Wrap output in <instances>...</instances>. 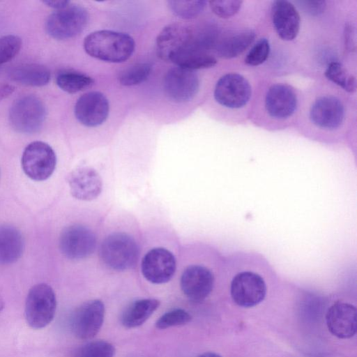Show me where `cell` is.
<instances>
[{
	"label": "cell",
	"mask_w": 357,
	"mask_h": 357,
	"mask_svg": "<svg viewBox=\"0 0 357 357\" xmlns=\"http://www.w3.org/2000/svg\"><path fill=\"white\" fill-rule=\"evenodd\" d=\"M43 3L50 8L56 9V10L63 9L70 3L69 1L66 0H45L43 1Z\"/></svg>",
	"instance_id": "cell-36"
},
{
	"label": "cell",
	"mask_w": 357,
	"mask_h": 357,
	"mask_svg": "<svg viewBox=\"0 0 357 357\" xmlns=\"http://www.w3.org/2000/svg\"><path fill=\"white\" fill-rule=\"evenodd\" d=\"M135 47V41L130 36L109 30L91 33L84 40V48L89 55L111 63L126 61L134 52Z\"/></svg>",
	"instance_id": "cell-1"
},
{
	"label": "cell",
	"mask_w": 357,
	"mask_h": 357,
	"mask_svg": "<svg viewBox=\"0 0 357 357\" xmlns=\"http://www.w3.org/2000/svg\"><path fill=\"white\" fill-rule=\"evenodd\" d=\"M199 86V77L194 70L178 66L169 69L164 78L165 93L176 102L190 100L197 94Z\"/></svg>",
	"instance_id": "cell-12"
},
{
	"label": "cell",
	"mask_w": 357,
	"mask_h": 357,
	"mask_svg": "<svg viewBox=\"0 0 357 357\" xmlns=\"http://www.w3.org/2000/svg\"><path fill=\"white\" fill-rule=\"evenodd\" d=\"M21 163L22 169L28 177L34 181H42L47 179L54 172L56 156L48 144L35 141L24 149Z\"/></svg>",
	"instance_id": "cell-7"
},
{
	"label": "cell",
	"mask_w": 357,
	"mask_h": 357,
	"mask_svg": "<svg viewBox=\"0 0 357 357\" xmlns=\"http://www.w3.org/2000/svg\"><path fill=\"white\" fill-rule=\"evenodd\" d=\"M325 76L347 92L352 93L356 89V77L349 74L344 66L339 62L330 63L325 71Z\"/></svg>",
	"instance_id": "cell-27"
},
{
	"label": "cell",
	"mask_w": 357,
	"mask_h": 357,
	"mask_svg": "<svg viewBox=\"0 0 357 357\" xmlns=\"http://www.w3.org/2000/svg\"><path fill=\"white\" fill-rule=\"evenodd\" d=\"M297 96L294 90L285 84H273L266 92L265 107L268 115L275 119H286L295 112Z\"/></svg>",
	"instance_id": "cell-18"
},
{
	"label": "cell",
	"mask_w": 357,
	"mask_h": 357,
	"mask_svg": "<svg viewBox=\"0 0 357 357\" xmlns=\"http://www.w3.org/2000/svg\"><path fill=\"white\" fill-rule=\"evenodd\" d=\"M271 17L278 35L284 40H292L300 29L301 18L295 6L286 0L273 1Z\"/></svg>",
	"instance_id": "cell-20"
},
{
	"label": "cell",
	"mask_w": 357,
	"mask_h": 357,
	"mask_svg": "<svg viewBox=\"0 0 357 357\" xmlns=\"http://www.w3.org/2000/svg\"><path fill=\"white\" fill-rule=\"evenodd\" d=\"M3 307H4V301H3L2 296L0 294V313L3 310Z\"/></svg>",
	"instance_id": "cell-39"
},
{
	"label": "cell",
	"mask_w": 357,
	"mask_h": 357,
	"mask_svg": "<svg viewBox=\"0 0 357 357\" xmlns=\"http://www.w3.org/2000/svg\"><path fill=\"white\" fill-rule=\"evenodd\" d=\"M57 86L68 93H77L93 84V80L88 75L77 72H63L56 78Z\"/></svg>",
	"instance_id": "cell-26"
},
{
	"label": "cell",
	"mask_w": 357,
	"mask_h": 357,
	"mask_svg": "<svg viewBox=\"0 0 357 357\" xmlns=\"http://www.w3.org/2000/svg\"><path fill=\"white\" fill-rule=\"evenodd\" d=\"M206 1H169L172 12L182 19H192L199 15L204 9Z\"/></svg>",
	"instance_id": "cell-29"
},
{
	"label": "cell",
	"mask_w": 357,
	"mask_h": 357,
	"mask_svg": "<svg viewBox=\"0 0 357 357\" xmlns=\"http://www.w3.org/2000/svg\"><path fill=\"white\" fill-rule=\"evenodd\" d=\"M197 357H222L218 354L213 353V352H206L204 354H202L199 355Z\"/></svg>",
	"instance_id": "cell-38"
},
{
	"label": "cell",
	"mask_w": 357,
	"mask_h": 357,
	"mask_svg": "<svg viewBox=\"0 0 357 357\" xmlns=\"http://www.w3.org/2000/svg\"><path fill=\"white\" fill-rule=\"evenodd\" d=\"M239 0H216L209 1L211 9L216 15L228 18L234 15L242 6Z\"/></svg>",
	"instance_id": "cell-34"
},
{
	"label": "cell",
	"mask_w": 357,
	"mask_h": 357,
	"mask_svg": "<svg viewBox=\"0 0 357 357\" xmlns=\"http://www.w3.org/2000/svg\"><path fill=\"white\" fill-rule=\"evenodd\" d=\"M255 33L252 30L242 31L226 36L215 45L218 55L224 59H231L243 53L255 40Z\"/></svg>",
	"instance_id": "cell-23"
},
{
	"label": "cell",
	"mask_w": 357,
	"mask_h": 357,
	"mask_svg": "<svg viewBox=\"0 0 357 357\" xmlns=\"http://www.w3.org/2000/svg\"><path fill=\"white\" fill-rule=\"evenodd\" d=\"M88 20L89 14L85 8L78 5L69 4L48 17L45 29L55 39H68L81 33L86 26Z\"/></svg>",
	"instance_id": "cell-6"
},
{
	"label": "cell",
	"mask_w": 357,
	"mask_h": 357,
	"mask_svg": "<svg viewBox=\"0 0 357 357\" xmlns=\"http://www.w3.org/2000/svg\"><path fill=\"white\" fill-rule=\"evenodd\" d=\"M45 117V105L34 95H25L17 98L9 111L10 123L20 133L32 134L39 131Z\"/></svg>",
	"instance_id": "cell-4"
},
{
	"label": "cell",
	"mask_w": 357,
	"mask_h": 357,
	"mask_svg": "<svg viewBox=\"0 0 357 357\" xmlns=\"http://www.w3.org/2000/svg\"><path fill=\"white\" fill-rule=\"evenodd\" d=\"M24 248L20 231L13 226H0V264H10L17 261Z\"/></svg>",
	"instance_id": "cell-21"
},
{
	"label": "cell",
	"mask_w": 357,
	"mask_h": 357,
	"mask_svg": "<svg viewBox=\"0 0 357 357\" xmlns=\"http://www.w3.org/2000/svg\"><path fill=\"white\" fill-rule=\"evenodd\" d=\"M231 296L238 305L251 307L260 303L266 294L264 278L252 271H242L232 279L230 285Z\"/></svg>",
	"instance_id": "cell-8"
},
{
	"label": "cell",
	"mask_w": 357,
	"mask_h": 357,
	"mask_svg": "<svg viewBox=\"0 0 357 357\" xmlns=\"http://www.w3.org/2000/svg\"><path fill=\"white\" fill-rule=\"evenodd\" d=\"M105 307L100 300L89 301L82 305L72 319L75 335L82 340L93 338L100 331L104 320Z\"/></svg>",
	"instance_id": "cell-13"
},
{
	"label": "cell",
	"mask_w": 357,
	"mask_h": 357,
	"mask_svg": "<svg viewBox=\"0 0 357 357\" xmlns=\"http://www.w3.org/2000/svg\"><path fill=\"white\" fill-rule=\"evenodd\" d=\"M12 80L26 86H43L47 84L51 75L49 69L38 63H21L8 71Z\"/></svg>",
	"instance_id": "cell-22"
},
{
	"label": "cell",
	"mask_w": 357,
	"mask_h": 357,
	"mask_svg": "<svg viewBox=\"0 0 357 357\" xmlns=\"http://www.w3.org/2000/svg\"><path fill=\"white\" fill-rule=\"evenodd\" d=\"M252 89L249 82L238 73H227L217 82L214 98L222 106L229 109H239L249 101Z\"/></svg>",
	"instance_id": "cell-9"
},
{
	"label": "cell",
	"mask_w": 357,
	"mask_h": 357,
	"mask_svg": "<svg viewBox=\"0 0 357 357\" xmlns=\"http://www.w3.org/2000/svg\"><path fill=\"white\" fill-rule=\"evenodd\" d=\"M100 253L102 261L108 267L123 271L135 265L139 257V248L130 236L117 232L103 241Z\"/></svg>",
	"instance_id": "cell-5"
},
{
	"label": "cell",
	"mask_w": 357,
	"mask_h": 357,
	"mask_svg": "<svg viewBox=\"0 0 357 357\" xmlns=\"http://www.w3.org/2000/svg\"><path fill=\"white\" fill-rule=\"evenodd\" d=\"M151 68L148 63H136L123 70L119 76V81L121 85L126 86L139 84L147 79Z\"/></svg>",
	"instance_id": "cell-28"
},
{
	"label": "cell",
	"mask_w": 357,
	"mask_h": 357,
	"mask_svg": "<svg viewBox=\"0 0 357 357\" xmlns=\"http://www.w3.org/2000/svg\"><path fill=\"white\" fill-rule=\"evenodd\" d=\"M56 308V299L52 288L45 283L33 286L26 296L25 318L33 329H40L53 320Z\"/></svg>",
	"instance_id": "cell-3"
},
{
	"label": "cell",
	"mask_w": 357,
	"mask_h": 357,
	"mask_svg": "<svg viewBox=\"0 0 357 357\" xmlns=\"http://www.w3.org/2000/svg\"><path fill=\"white\" fill-rule=\"evenodd\" d=\"M109 105L100 92L91 91L79 98L75 105L76 119L85 126L96 127L107 119Z\"/></svg>",
	"instance_id": "cell-15"
},
{
	"label": "cell",
	"mask_w": 357,
	"mask_h": 357,
	"mask_svg": "<svg viewBox=\"0 0 357 357\" xmlns=\"http://www.w3.org/2000/svg\"><path fill=\"white\" fill-rule=\"evenodd\" d=\"M326 321L328 331L334 336L350 338L357 331L356 308L350 303L336 302L328 308Z\"/></svg>",
	"instance_id": "cell-17"
},
{
	"label": "cell",
	"mask_w": 357,
	"mask_h": 357,
	"mask_svg": "<svg viewBox=\"0 0 357 357\" xmlns=\"http://www.w3.org/2000/svg\"><path fill=\"white\" fill-rule=\"evenodd\" d=\"M160 302L153 298L137 300L131 303L123 312L122 324L128 328L143 324L158 309Z\"/></svg>",
	"instance_id": "cell-24"
},
{
	"label": "cell",
	"mask_w": 357,
	"mask_h": 357,
	"mask_svg": "<svg viewBox=\"0 0 357 357\" xmlns=\"http://www.w3.org/2000/svg\"><path fill=\"white\" fill-rule=\"evenodd\" d=\"M270 45L266 38H261L249 51L245 58L247 65L256 66L262 64L268 57Z\"/></svg>",
	"instance_id": "cell-33"
},
{
	"label": "cell",
	"mask_w": 357,
	"mask_h": 357,
	"mask_svg": "<svg viewBox=\"0 0 357 357\" xmlns=\"http://www.w3.org/2000/svg\"><path fill=\"white\" fill-rule=\"evenodd\" d=\"M22 47V39L13 34L0 37V66L13 59Z\"/></svg>",
	"instance_id": "cell-30"
},
{
	"label": "cell",
	"mask_w": 357,
	"mask_h": 357,
	"mask_svg": "<svg viewBox=\"0 0 357 357\" xmlns=\"http://www.w3.org/2000/svg\"><path fill=\"white\" fill-rule=\"evenodd\" d=\"M68 183L71 195L84 201L98 197L102 188L99 174L89 167H79L71 172L68 176Z\"/></svg>",
	"instance_id": "cell-19"
},
{
	"label": "cell",
	"mask_w": 357,
	"mask_h": 357,
	"mask_svg": "<svg viewBox=\"0 0 357 357\" xmlns=\"http://www.w3.org/2000/svg\"><path fill=\"white\" fill-rule=\"evenodd\" d=\"M114 354L115 348L112 344L97 340L84 345L79 351V357H113Z\"/></svg>",
	"instance_id": "cell-32"
},
{
	"label": "cell",
	"mask_w": 357,
	"mask_h": 357,
	"mask_svg": "<svg viewBox=\"0 0 357 357\" xmlns=\"http://www.w3.org/2000/svg\"><path fill=\"white\" fill-rule=\"evenodd\" d=\"M176 268L174 255L164 248H155L143 257L141 269L144 277L153 284H163L171 280Z\"/></svg>",
	"instance_id": "cell-11"
},
{
	"label": "cell",
	"mask_w": 357,
	"mask_h": 357,
	"mask_svg": "<svg viewBox=\"0 0 357 357\" xmlns=\"http://www.w3.org/2000/svg\"><path fill=\"white\" fill-rule=\"evenodd\" d=\"M310 119L317 127L333 130L344 121L345 110L342 101L332 95L319 97L310 109Z\"/></svg>",
	"instance_id": "cell-14"
},
{
	"label": "cell",
	"mask_w": 357,
	"mask_h": 357,
	"mask_svg": "<svg viewBox=\"0 0 357 357\" xmlns=\"http://www.w3.org/2000/svg\"><path fill=\"white\" fill-rule=\"evenodd\" d=\"M95 234L89 228L79 225L63 229L59 238L62 254L70 259H81L89 257L96 248Z\"/></svg>",
	"instance_id": "cell-10"
},
{
	"label": "cell",
	"mask_w": 357,
	"mask_h": 357,
	"mask_svg": "<svg viewBox=\"0 0 357 357\" xmlns=\"http://www.w3.org/2000/svg\"><path fill=\"white\" fill-rule=\"evenodd\" d=\"M15 86L12 84H2L0 86V101L7 98L15 91Z\"/></svg>",
	"instance_id": "cell-37"
},
{
	"label": "cell",
	"mask_w": 357,
	"mask_h": 357,
	"mask_svg": "<svg viewBox=\"0 0 357 357\" xmlns=\"http://www.w3.org/2000/svg\"><path fill=\"white\" fill-rule=\"evenodd\" d=\"M298 3L301 4V7L305 11L312 15L321 14L326 6L325 1H301Z\"/></svg>",
	"instance_id": "cell-35"
},
{
	"label": "cell",
	"mask_w": 357,
	"mask_h": 357,
	"mask_svg": "<svg viewBox=\"0 0 357 357\" xmlns=\"http://www.w3.org/2000/svg\"><path fill=\"white\" fill-rule=\"evenodd\" d=\"M192 49L205 51L201 36L197 35L184 24H169L163 28L157 37V53L164 61L173 63L178 56Z\"/></svg>",
	"instance_id": "cell-2"
},
{
	"label": "cell",
	"mask_w": 357,
	"mask_h": 357,
	"mask_svg": "<svg viewBox=\"0 0 357 357\" xmlns=\"http://www.w3.org/2000/svg\"><path fill=\"white\" fill-rule=\"evenodd\" d=\"M173 63L178 67L195 70L211 68L217 63V60L204 51L192 49L178 56Z\"/></svg>",
	"instance_id": "cell-25"
},
{
	"label": "cell",
	"mask_w": 357,
	"mask_h": 357,
	"mask_svg": "<svg viewBox=\"0 0 357 357\" xmlns=\"http://www.w3.org/2000/svg\"><path fill=\"white\" fill-rule=\"evenodd\" d=\"M183 294L193 302L204 301L212 291L214 276L202 265H191L183 271L180 281Z\"/></svg>",
	"instance_id": "cell-16"
},
{
	"label": "cell",
	"mask_w": 357,
	"mask_h": 357,
	"mask_svg": "<svg viewBox=\"0 0 357 357\" xmlns=\"http://www.w3.org/2000/svg\"><path fill=\"white\" fill-rule=\"evenodd\" d=\"M191 319V315L185 310L175 309L162 314L157 320L155 326L158 329H165L186 324Z\"/></svg>",
	"instance_id": "cell-31"
}]
</instances>
